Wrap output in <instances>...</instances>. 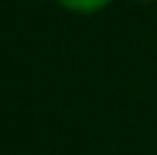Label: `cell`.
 <instances>
[{
  "mask_svg": "<svg viewBox=\"0 0 157 155\" xmlns=\"http://www.w3.org/2000/svg\"><path fill=\"white\" fill-rule=\"evenodd\" d=\"M59 3L70 10H77V13H93L98 8H103L108 0H59Z\"/></svg>",
  "mask_w": 157,
  "mask_h": 155,
  "instance_id": "obj_1",
  "label": "cell"
}]
</instances>
